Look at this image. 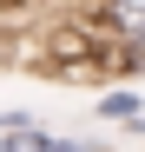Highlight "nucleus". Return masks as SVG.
I'll return each mask as SVG.
<instances>
[{"label":"nucleus","mask_w":145,"mask_h":152,"mask_svg":"<svg viewBox=\"0 0 145 152\" xmlns=\"http://www.w3.org/2000/svg\"><path fill=\"white\" fill-rule=\"evenodd\" d=\"M27 53L33 66L46 73V80H59V86H106V80H132V60L119 53V46L92 27L86 13H46L40 20V33L27 40Z\"/></svg>","instance_id":"nucleus-1"},{"label":"nucleus","mask_w":145,"mask_h":152,"mask_svg":"<svg viewBox=\"0 0 145 152\" xmlns=\"http://www.w3.org/2000/svg\"><path fill=\"white\" fill-rule=\"evenodd\" d=\"M72 13H86L125 60L145 53V0H72Z\"/></svg>","instance_id":"nucleus-2"},{"label":"nucleus","mask_w":145,"mask_h":152,"mask_svg":"<svg viewBox=\"0 0 145 152\" xmlns=\"http://www.w3.org/2000/svg\"><path fill=\"white\" fill-rule=\"evenodd\" d=\"M0 152H106V145L79 139V132H40V126H27V132H0Z\"/></svg>","instance_id":"nucleus-3"},{"label":"nucleus","mask_w":145,"mask_h":152,"mask_svg":"<svg viewBox=\"0 0 145 152\" xmlns=\"http://www.w3.org/2000/svg\"><path fill=\"white\" fill-rule=\"evenodd\" d=\"M138 113H145V99H138V86H125V80L106 86L99 106H92V119H106V126H125V119H138Z\"/></svg>","instance_id":"nucleus-4"}]
</instances>
